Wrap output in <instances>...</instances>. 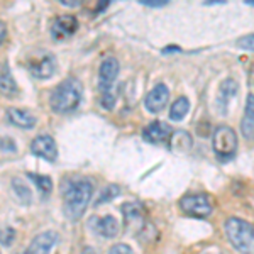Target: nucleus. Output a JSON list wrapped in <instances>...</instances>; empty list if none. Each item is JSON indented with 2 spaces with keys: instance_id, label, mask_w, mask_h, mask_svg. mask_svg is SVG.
<instances>
[{
  "instance_id": "obj_1",
  "label": "nucleus",
  "mask_w": 254,
  "mask_h": 254,
  "mask_svg": "<svg viewBox=\"0 0 254 254\" xmlns=\"http://www.w3.org/2000/svg\"><path fill=\"white\" fill-rule=\"evenodd\" d=\"M93 187L87 180L80 182H69L63 191L64 215L71 220H78L85 214V208L92 200Z\"/></svg>"
},
{
  "instance_id": "obj_2",
  "label": "nucleus",
  "mask_w": 254,
  "mask_h": 254,
  "mask_svg": "<svg viewBox=\"0 0 254 254\" xmlns=\"http://www.w3.org/2000/svg\"><path fill=\"white\" fill-rule=\"evenodd\" d=\"M81 83L76 78H68L55 88L51 95V109L58 114L73 112L81 102Z\"/></svg>"
},
{
  "instance_id": "obj_3",
  "label": "nucleus",
  "mask_w": 254,
  "mask_h": 254,
  "mask_svg": "<svg viewBox=\"0 0 254 254\" xmlns=\"http://www.w3.org/2000/svg\"><path fill=\"white\" fill-rule=\"evenodd\" d=\"M224 229L229 243L234 246V249L243 254L254 253V227L251 224L237 217H231L225 220Z\"/></svg>"
},
{
  "instance_id": "obj_4",
  "label": "nucleus",
  "mask_w": 254,
  "mask_h": 254,
  "mask_svg": "<svg viewBox=\"0 0 254 254\" xmlns=\"http://www.w3.org/2000/svg\"><path fill=\"white\" fill-rule=\"evenodd\" d=\"M212 147L220 161H229L234 158L237 151V136L234 129L229 126L217 127L214 130V137H212Z\"/></svg>"
},
{
  "instance_id": "obj_5",
  "label": "nucleus",
  "mask_w": 254,
  "mask_h": 254,
  "mask_svg": "<svg viewBox=\"0 0 254 254\" xmlns=\"http://www.w3.org/2000/svg\"><path fill=\"white\" fill-rule=\"evenodd\" d=\"M27 69L34 78L38 80H48L53 76L56 69V60L53 55H49L46 51H36L27 58L26 61Z\"/></svg>"
},
{
  "instance_id": "obj_6",
  "label": "nucleus",
  "mask_w": 254,
  "mask_h": 254,
  "mask_svg": "<svg viewBox=\"0 0 254 254\" xmlns=\"http://www.w3.org/2000/svg\"><path fill=\"white\" fill-rule=\"evenodd\" d=\"M180 208L183 214L195 217V219H205L212 214V203L207 195H185L180 200Z\"/></svg>"
},
{
  "instance_id": "obj_7",
  "label": "nucleus",
  "mask_w": 254,
  "mask_h": 254,
  "mask_svg": "<svg viewBox=\"0 0 254 254\" xmlns=\"http://www.w3.org/2000/svg\"><path fill=\"white\" fill-rule=\"evenodd\" d=\"M168 100H170V90H168L166 85L159 83L147 93L144 105L151 114H159L165 110V107L168 105Z\"/></svg>"
},
{
  "instance_id": "obj_8",
  "label": "nucleus",
  "mask_w": 254,
  "mask_h": 254,
  "mask_svg": "<svg viewBox=\"0 0 254 254\" xmlns=\"http://www.w3.org/2000/svg\"><path fill=\"white\" fill-rule=\"evenodd\" d=\"M171 134H173L171 127L168 126L166 122H161V121L151 122V124L146 126L144 130H142V137H144V141L151 142V144H161V142L170 141Z\"/></svg>"
},
{
  "instance_id": "obj_9",
  "label": "nucleus",
  "mask_w": 254,
  "mask_h": 254,
  "mask_svg": "<svg viewBox=\"0 0 254 254\" xmlns=\"http://www.w3.org/2000/svg\"><path fill=\"white\" fill-rule=\"evenodd\" d=\"M31 151H32V154L48 159V161H55L56 154H58L55 139L51 136H48V134H43V136L36 137L31 144Z\"/></svg>"
},
{
  "instance_id": "obj_10",
  "label": "nucleus",
  "mask_w": 254,
  "mask_h": 254,
  "mask_svg": "<svg viewBox=\"0 0 254 254\" xmlns=\"http://www.w3.org/2000/svg\"><path fill=\"white\" fill-rule=\"evenodd\" d=\"M56 243H58V234H56V232H53V231L43 232V234L36 236L34 239H32V243L27 246L24 254H49Z\"/></svg>"
},
{
  "instance_id": "obj_11",
  "label": "nucleus",
  "mask_w": 254,
  "mask_h": 254,
  "mask_svg": "<svg viewBox=\"0 0 254 254\" xmlns=\"http://www.w3.org/2000/svg\"><path fill=\"white\" fill-rule=\"evenodd\" d=\"M119 75V61L116 58H107L100 64L98 69V85L102 92H109L112 83Z\"/></svg>"
},
{
  "instance_id": "obj_12",
  "label": "nucleus",
  "mask_w": 254,
  "mask_h": 254,
  "mask_svg": "<svg viewBox=\"0 0 254 254\" xmlns=\"http://www.w3.org/2000/svg\"><path fill=\"white\" fill-rule=\"evenodd\" d=\"M78 29V20L73 15H60L53 24V38L55 39H66L75 34Z\"/></svg>"
},
{
  "instance_id": "obj_13",
  "label": "nucleus",
  "mask_w": 254,
  "mask_h": 254,
  "mask_svg": "<svg viewBox=\"0 0 254 254\" xmlns=\"http://www.w3.org/2000/svg\"><path fill=\"white\" fill-rule=\"evenodd\" d=\"M90 222H92V227L95 229L97 234H100L102 237H116L119 232V222L112 215L93 217Z\"/></svg>"
},
{
  "instance_id": "obj_14",
  "label": "nucleus",
  "mask_w": 254,
  "mask_h": 254,
  "mask_svg": "<svg viewBox=\"0 0 254 254\" xmlns=\"http://www.w3.org/2000/svg\"><path fill=\"white\" fill-rule=\"evenodd\" d=\"M241 132L248 141H254V95L249 93L248 104H246V114L241 121Z\"/></svg>"
},
{
  "instance_id": "obj_15",
  "label": "nucleus",
  "mask_w": 254,
  "mask_h": 254,
  "mask_svg": "<svg viewBox=\"0 0 254 254\" xmlns=\"http://www.w3.org/2000/svg\"><path fill=\"white\" fill-rule=\"evenodd\" d=\"M17 83H15L14 76L10 75V69L7 66V63H0V95L14 97L17 95Z\"/></svg>"
},
{
  "instance_id": "obj_16",
  "label": "nucleus",
  "mask_w": 254,
  "mask_h": 254,
  "mask_svg": "<svg viewBox=\"0 0 254 254\" xmlns=\"http://www.w3.org/2000/svg\"><path fill=\"white\" fill-rule=\"evenodd\" d=\"M7 117H9L12 124L15 127H20V129H32L36 126V117L32 114L26 112V110L9 109L7 110Z\"/></svg>"
},
{
  "instance_id": "obj_17",
  "label": "nucleus",
  "mask_w": 254,
  "mask_h": 254,
  "mask_svg": "<svg viewBox=\"0 0 254 254\" xmlns=\"http://www.w3.org/2000/svg\"><path fill=\"white\" fill-rule=\"evenodd\" d=\"M188 110H190V100L187 97H180L173 102L170 109V119L175 122H180L187 117Z\"/></svg>"
},
{
  "instance_id": "obj_18",
  "label": "nucleus",
  "mask_w": 254,
  "mask_h": 254,
  "mask_svg": "<svg viewBox=\"0 0 254 254\" xmlns=\"http://www.w3.org/2000/svg\"><path fill=\"white\" fill-rule=\"evenodd\" d=\"M236 92H237V83H236V80L227 78L225 81H222V85H220V90H219V97H217V100L222 102V104H224V112H225V105H227V102L236 95Z\"/></svg>"
},
{
  "instance_id": "obj_19",
  "label": "nucleus",
  "mask_w": 254,
  "mask_h": 254,
  "mask_svg": "<svg viewBox=\"0 0 254 254\" xmlns=\"http://www.w3.org/2000/svg\"><path fill=\"white\" fill-rule=\"evenodd\" d=\"M12 188H14V193L17 195V198L22 203H31L32 202V191L31 188L27 187L26 182H22L20 178H14L12 180Z\"/></svg>"
},
{
  "instance_id": "obj_20",
  "label": "nucleus",
  "mask_w": 254,
  "mask_h": 254,
  "mask_svg": "<svg viewBox=\"0 0 254 254\" xmlns=\"http://www.w3.org/2000/svg\"><path fill=\"white\" fill-rule=\"evenodd\" d=\"M173 136V141H171V147L175 151H180V153H187L188 149L191 147V137L188 136L187 132H176V134H171Z\"/></svg>"
},
{
  "instance_id": "obj_21",
  "label": "nucleus",
  "mask_w": 254,
  "mask_h": 254,
  "mask_svg": "<svg viewBox=\"0 0 254 254\" xmlns=\"http://www.w3.org/2000/svg\"><path fill=\"white\" fill-rule=\"evenodd\" d=\"M29 180L34 182V185L39 188V191L43 195H49L51 193V188H53V183L49 180V176H44V175H36V173H29Z\"/></svg>"
},
{
  "instance_id": "obj_22",
  "label": "nucleus",
  "mask_w": 254,
  "mask_h": 254,
  "mask_svg": "<svg viewBox=\"0 0 254 254\" xmlns=\"http://www.w3.org/2000/svg\"><path fill=\"white\" fill-rule=\"evenodd\" d=\"M121 195V188H119L117 185H109L105 187L104 190H102L100 196H98L97 200V205H100V203H105V202H110V200H114L116 196Z\"/></svg>"
},
{
  "instance_id": "obj_23",
  "label": "nucleus",
  "mask_w": 254,
  "mask_h": 254,
  "mask_svg": "<svg viewBox=\"0 0 254 254\" xmlns=\"http://www.w3.org/2000/svg\"><path fill=\"white\" fill-rule=\"evenodd\" d=\"M15 239V231L10 227H2L0 229V244L10 246Z\"/></svg>"
},
{
  "instance_id": "obj_24",
  "label": "nucleus",
  "mask_w": 254,
  "mask_h": 254,
  "mask_svg": "<svg viewBox=\"0 0 254 254\" xmlns=\"http://www.w3.org/2000/svg\"><path fill=\"white\" fill-rule=\"evenodd\" d=\"M237 46L254 53V34H248V36H244V38H239L237 39Z\"/></svg>"
},
{
  "instance_id": "obj_25",
  "label": "nucleus",
  "mask_w": 254,
  "mask_h": 254,
  "mask_svg": "<svg viewBox=\"0 0 254 254\" xmlns=\"http://www.w3.org/2000/svg\"><path fill=\"white\" fill-rule=\"evenodd\" d=\"M109 254H134V251L127 244H116L109 249Z\"/></svg>"
},
{
  "instance_id": "obj_26",
  "label": "nucleus",
  "mask_w": 254,
  "mask_h": 254,
  "mask_svg": "<svg viewBox=\"0 0 254 254\" xmlns=\"http://www.w3.org/2000/svg\"><path fill=\"white\" fill-rule=\"evenodd\" d=\"M104 95H102V105H104V109H107V110H110V109H114V97L110 95L109 92H102Z\"/></svg>"
},
{
  "instance_id": "obj_27",
  "label": "nucleus",
  "mask_w": 254,
  "mask_h": 254,
  "mask_svg": "<svg viewBox=\"0 0 254 254\" xmlns=\"http://www.w3.org/2000/svg\"><path fill=\"white\" fill-rule=\"evenodd\" d=\"M139 2L147 7H165L166 3H170V0H139Z\"/></svg>"
},
{
  "instance_id": "obj_28",
  "label": "nucleus",
  "mask_w": 254,
  "mask_h": 254,
  "mask_svg": "<svg viewBox=\"0 0 254 254\" xmlns=\"http://www.w3.org/2000/svg\"><path fill=\"white\" fill-rule=\"evenodd\" d=\"M0 147H2V149H7V151H15L14 141H12V139H9V137L0 139Z\"/></svg>"
},
{
  "instance_id": "obj_29",
  "label": "nucleus",
  "mask_w": 254,
  "mask_h": 254,
  "mask_svg": "<svg viewBox=\"0 0 254 254\" xmlns=\"http://www.w3.org/2000/svg\"><path fill=\"white\" fill-rule=\"evenodd\" d=\"M58 3H61L63 7H69V9H75V7L81 5V2L83 0H56Z\"/></svg>"
},
{
  "instance_id": "obj_30",
  "label": "nucleus",
  "mask_w": 254,
  "mask_h": 254,
  "mask_svg": "<svg viewBox=\"0 0 254 254\" xmlns=\"http://www.w3.org/2000/svg\"><path fill=\"white\" fill-rule=\"evenodd\" d=\"M5 38H7V27H5V24H3V22H0V46L3 44Z\"/></svg>"
},
{
  "instance_id": "obj_31",
  "label": "nucleus",
  "mask_w": 254,
  "mask_h": 254,
  "mask_svg": "<svg viewBox=\"0 0 254 254\" xmlns=\"http://www.w3.org/2000/svg\"><path fill=\"white\" fill-rule=\"evenodd\" d=\"M244 3H248V5H253L254 7V0H244Z\"/></svg>"
},
{
  "instance_id": "obj_32",
  "label": "nucleus",
  "mask_w": 254,
  "mask_h": 254,
  "mask_svg": "<svg viewBox=\"0 0 254 254\" xmlns=\"http://www.w3.org/2000/svg\"><path fill=\"white\" fill-rule=\"evenodd\" d=\"M205 254H222V253H219V251H217V253H212V251H210V253H205Z\"/></svg>"
}]
</instances>
